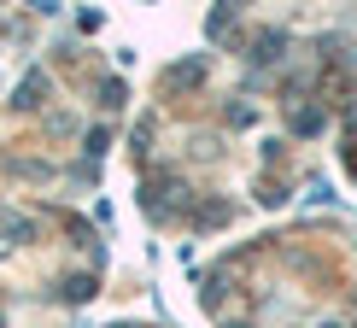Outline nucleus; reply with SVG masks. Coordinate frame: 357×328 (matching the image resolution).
Segmentation results:
<instances>
[{
	"label": "nucleus",
	"instance_id": "f257e3e1",
	"mask_svg": "<svg viewBox=\"0 0 357 328\" xmlns=\"http://www.w3.org/2000/svg\"><path fill=\"white\" fill-rule=\"evenodd\" d=\"M41 94H47V77H41V70H29V77L18 82V106H36Z\"/></svg>",
	"mask_w": 357,
	"mask_h": 328
}]
</instances>
